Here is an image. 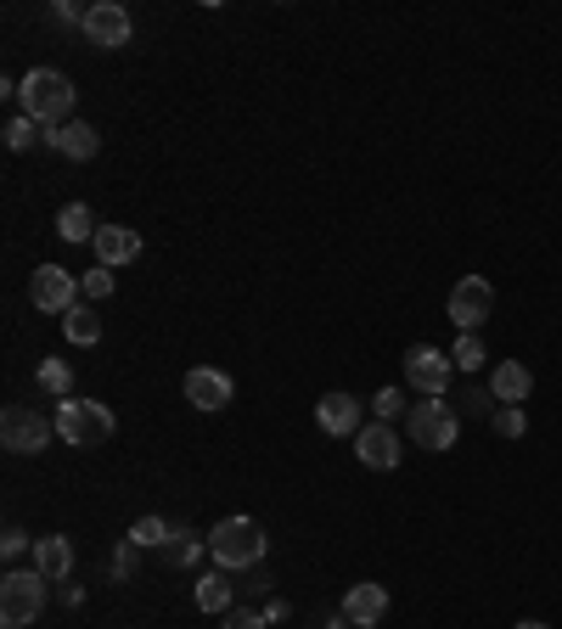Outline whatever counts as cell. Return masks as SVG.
<instances>
[{
	"instance_id": "cell-1",
	"label": "cell",
	"mask_w": 562,
	"mask_h": 629,
	"mask_svg": "<svg viewBox=\"0 0 562 629\" xmlns=\"http://www.w3.org/2000/svg\"><path fill=\"white\" fill-rule=\"evenodd\" d=\"M18 102H23V119H34L40 130H63L74 102H79V90L63 68H29L18 85Z\"/></svg>"
},
{
	"instance_id": "cell-2",
	"label": "cell",
	"mask_w": 562,
	"mask_h": 629,
	"mask_svg": "<svg viewBox=\"0 0 562 629\" xmlns=\"http://www.w3.org/2000/svg\"><path fill=\"white\" fill-rule=\"evenodd\" d=\"M265 528L259 517H220L214 535H209V557L220 573H243V568H259L265 562Z\"/></svg>"
},
{
	"instance_id": "cell-3",
	"label": "cell",
	"mask_w": 562,
	"mask_h": 629,
	"mask_svg": "<svg viewBox=\"0 0 562 629\" xmlns=\"http://www.w3.org/2000/svg\"><path fill=\"white\" fill-rule=\"evenodd\" d=\"M52 422H57V439L63 445H74V450H102L108 439H113V411L102 405V400H57V411H52Z\"/></svg>"
},
{
	"instance_id": "cell-4",
	"label": "cell",
	"mask_w": 562,
	"mask_h": 629,
	"mask_svg": "<svg viewBox=\"0 0 562 629\" xmlns=\"http://www.w3.org/2000/svg\"><path fill=\"white\" fill-rule=\"evenodd\" d=\"M45 585H52L45 573L12 568L7 579H0V624H7V629H29L45 613Z\"/></svg>"
},
{
	"instance_id": "cell-5",
	"label": "cell",
	"mask_w": 562,
	"mask_h": 629,
	"mask_svg": "<svg viewBox=\"0 0 562 629\" xmlns=\"http://www.w3.org/2000/svg\"><path fill=\"white\" fill-rule=\"evenodd\" d=\"M405 433H411V445H416V450L445 456V450H456V439H461V416H456V405L428 400V405H411Z\"/></svg>"
},
{
	"instance_id": "cell-6",
	"label": "cell",
	"mask_w": 562,
	"mask_h": 629,
	"mask_svg": "<svg viewBox=\"0 0 562 629\" xmlns=\"http://www.w3.org/2000/svg\"><path fill=\"white\" fill-rule=\"evenodd\" d=\"M405 382H411L416 394H428V400H445V394H450V382H456V360H450V349H434V344L405 349Z\"/></svg>"
},
{
	"instance_id": "cell-7",
	"label": "cell",
	"mask_w": 562,
	"mask_h": 629,
	"mask_svg": "<svg viewBox=\"0 0 562 629\" xmlns=\"http://www.w3.org/2000/svg\"><path fill=\"white\" fill-rule=\"evenodd\" d=\"M52 433H57V422L29 411V405H12L7 416H0V445H7L12 456H40L45 445H52Z\"/></svg>"
},
{
	"instance_id": "cell-8",
	"label": "cell",
	"mask_w": 562,
	"mask_h": 629,
	"mask_svg": "<svg viewBox=\"0 0 562 629\" xmlns=\"http://www.w3.org/2000/svg\"><path fill=\"white\" fill-rule=\"evenodd\" d=\"M490 310H495V287H490L484 276H461V281L450 287V299H445V315H450L461 332H479V326L490 321Z\"/></svg>"
},
{
	"instance_id": "cell-9",
	"label": "cell",
	"mask_w": 562,
	"mask_h": 629,
	"mask_svg": "<svg viewBox=\"0 0 562 629\" xmlns=\"http://www.w3.org/2000/svg\"><path fill=\"white\" fill-rule=\"evenodd\" d=\"M29 299H34V310H45V315H68V310L79 304V281H74L63 265H34Z\"/></svg>"
},
{
	"instance_id": "cell-10",
	"label": "cell",
	"mask_w": 562,
	"mask_h": 629,
	"mask_svg": "<svg viewBox=\"0 0 562 629\" xmlns=\"http://www.w3.org/2000/svg\"><path fill=\"white\" fill-rule=\"evenodd\" d=\"M135 34L130 12L119 7V0H97V7H85V40L97 45V52H124Z\"/></svg>"
},
{
	"instance_id": "cell-11",
	"label": "cell",
	"mask_w": 562,
	"mask_h": 629,
	"mask_svg": "<svg viewBox=\"0 0 562 629\" xmlns=\"http://www.w3.org/2000/svg\"><path fill=\"white\" fill-rule=\"evenodd\" d=\"M355 456L371 472H394L400 467V433H394V422H366L355 433Z\"/></svg>"
},
{
	"instance_id": "cell-12",
	"label": "cell",
	"mask_w": 562,
	"mask_h": 629,
	"mask_svg": "<svg viewBox=\"0 0 562 629\" xmlns=\"http://www.w3.org/2000/svg\"><path fill=\"white\" fill-rule=\"evenodd\" d=\"M231 400H237V389H231L225 371H214V366L186 371V405H198V411H225Z\"/></svg>"
},
{
	"instance_id": "cell-13",
	"label": "cell",
	"mask_w": 562,
	"mask_h": 629,
	"mask_svg": "<svg viewBox=\"0 0 562 629\" xmlns=\"http://www.w3.org/2000/svg\"><path fill=\"white\" fill-rule=\"evenodd\" d=\"M315 422L333 433V439H355V433L366 427L360 422V400L355 394H344V389H333V394H321V405H315Z\"/></svg>"
},
{
	"instance_id": "cell-14",
	"label": "cell",
	"mask_w": 562,
	"mask_h": 629,
	"mask_svg": "<svg viewBox=\"0 0 562 629\" xmlns=\"http://www.w3.org/2000/svg\"><path fill=\"white\" fill-rule=\"evenodd\" d=\"M45 147L52 153H63V158H74V164H90L102 153V135H97V124H63V130H45Z\"/></svg>"
},
{
	"instance_id": "cell-15",
	"label": "cell",
	"mask_w": 562,
	"mask_h": 629,
	"mask_svg": "<svg viewBox=\"0 0 562 629\" xmlns=\"http://www.w3.org/2000/svg\"><path fill=\"white\" fill-rule=\"evenodd\" d=\"M90 248H97V265H108V270H124V265H135V259H140V236H135L130 225H102Z\"/></svg>"
},
{
	"instance_id": "cell-16",
	"label": "cell",
	"mask_w": 562,
	"mask_h": 629,
	"mask_svg": "<svg viewBox=\"0 0 562 629\" xmlns=\"http://www.w3.org/2000/svg\"><path fill=\"white\" fill-rule=\"evenodd\" d=\"M490 394H495V405H529V394H535L529 366H524V360H501V366L490 371Z\"/></svg>"
},
{
	"instance_id": "cell-17",
	"label": "cell",
	"mask_w": 562,
	"mask_h": 629,
	"mask_svg": "<svg viewBox=\"0 0 562 629\" xmlns=\"http://www.w3.org/2000/svg\"><path fill=\"white\" fill-rule=\"evenodd\" d=\"M34 573H45L57 585V579L74 573V540L68 535H40L34 540Z\"/></svg>"
},
{
	"instance_id": "cell-18",
	"label": "cell",
	"mask_w": 562,
	"mask_h": 629,
	"mask_svg": "<svg viewBox=\"0 0 562 629\" xmlns=\"http://www.w3.org/2000/svg\"><path fill=\"white\" fill-rule=\"evenodd\" d=\"M383 613H389V591H383V585H349V591H344V618H349V624L371 629Z\"/></svg>"
},
{
	"instance_id": "cell-19",
	"label": "cell",
	"mask_w": 562,
	"mask_h": 629,
	"mask_svg": "<svg viewBox=\"0 0 562 629\" xmlns=\"http://www.w3.org/2000/svg\"><path fill=\"white\" fill-rule=\"evenodd\" d=\"M198 607H203V613H220V618H225L231 607H237V585H231L225 573H203V579H198Z\"/></svg>"
},
{
	"instance_id": "cell-20",
	"label": "cell",
	"mask_w": 562,
	"mask_h": 629,
	"mask_svg": "<svg viewBox=\"0 0 562 629\" xmlns=\"http://www.w3.org/2000/svg\"><path fill=\"white\" fill-rule=\"evenodd\" d=\"M63 332H68V344L90 349V344H102V315L90 310V304H74V310L63 315Z\"/></svg>"
},
{
	"instance_id": "cell-21",
	"label": "cell",
	"mask_w": 562,
	"mask_h": 629,
	"mask_svg": "<svg viewBox=\"0 0 562 629\" xmlns=\"http://www.w3.org/2000/svg\"><path fill=\"white\" fill-rule=\"evenodd\" d=\"M97 231H102V225H97V214H90L85 203H68V209L57 214V236H63V242H97Z\"/></svg>"
},
{
	"instance_id": "cell-22",
	"label": "cell",
	"mask_w": 562,
	"mask_h": 629,
	"mask_svg": "<svg viewBox=\"0 0 562 629\" xmlns=\"http://www.w3.org/2000/svg\"><path fill=\"white\" fill-rule=\"evenodd\" d=\"M164 551H169V568H192V562H198V557L209 551V540H198L192 528H175Z\"/></svg>"
},
{
	"instance_id": "cell-23",
	"label": "cell",
	"mask_w": 562,
	"mask_h": 629,
	"mask_svg": "<svg viewBox=\"0 0 562 629\" xmlns=\"http://www.w3.org/2000/svg\"><path fill=\"white\" fill-rule=\"evenodd\" d=\"M40 389L52 394V400H68V389H74V366L68 360H40Z\"/></svg>"
},
{
	"instance_id": "cell-24",
	"label": "cell",
	"mask_w": 562,
	"mask_h": 629,
	"mask_svg": "<svg viewBox=\"0 0 562 629\" xmlns=\"http://www.w3.org/2000/svg\"><path fill=\"white\" fill-rule=\"evenodd\" d=\"M169 535H175V528H169L164 517H135V523H130V540H135L140 551H158V546H169Z\"/></svg>"
},
{
	"instance_id": "cell-25",
	"label": "cell",
	"mask_w": 562,
	"mask_h": 629,
	"mask_svg": "<svg viewBox=\"0 0 562 629\" xmlns=\"http://www.w3.org/2000/svg\"><path fill=\"white\" fill-rule=\"evenodd\" d=\"M450 360H456V371H484V360H490V355H484V337H479V332H461L456 349H450Z\"/></svg>"
},
{
	"instance_id": "cell-26",
	"label": "cell",
	"mask_w": 562,
	"mask_h": 629,
	"mask_svg": "<svg viewBox=\"0 0 562 629\" xmlns=\"http://www.w3.org/2000/svg\"><path fill=\"white\" fill-rule=\"evenodd\" d=\"M490 427L501 433V439H524L529 416H524V405H495V411H490Z\"/></svg>"
},
{
	"instance_id": "cell-27",
	"label": "cell",
	"mask_w": 562,
	"mask_h": 629,
	"mask_svg": "<svg viewBox=\"0 0 562 629\" xmlns=\"http://www.w3.org/2000/svg\"><path fill=\"white\" fill-rule=\"evenodd\" d=\"M34 141H45V130H40L34 119H12V124H7V147H12V153H29Z\"/></svg>"
},
{
	"instance_id": "cell-28",
	"label": "cell",
	"mask_w": 562,
	"mask_h": 629,
	"mask_svg": "<svg viewBox=\"0 0 562 629\" xmlns=\"http://www.w3.org/2000/svg\"><path fill=\"white\" fill-rule=\"evenodd\" d=\"M79 293H85V299H97V304H102V299H113V270H108V265H97V270H85V281H79Z\"/></svg>"
},
{
	"instance_id": "cell-29",
	"label": "cell",
	"mask_w": 562,
	"mask_h": 629,
	"mask_svg": "<svg viewBox=\"0 0 562 629\" xmlns=\"http://www.w3.org/2000/svg\"><path fill=\"white\" fill-rule=\"evenodd\" d=\"M371 411H378V422L411 416V411H405V394H400V389H378V400H371Z\"/></svg>"
},
{
	"instance_id": "cell-30",
	"label": "cell",
	"mask_w": 562,
	"mask_h": 629,
	"mask_svg": "<svg viewBox=\"0 0 562 629\" xmlns=\"http://www.w3.org/2000/svg\"><path fill=\"white\" fill-rule=\"evenodd\" d=\"M23 551H34V540H29V535H23V528L12 523V528H7V535H0V557H7V562H18Z\"/></svg>"
},
{
	"instance_id": "cell-31",
	"label": "cell",
	"mask_w": 562,
	"mask_h": 629,
	"mask_svg": "<svg viewBox=\"0 0 562 629\" xmlns=\"http://www.w3.org/2000/svg\"><path fill=\"white\" fill-rule=\"evenodd\" d=\"M135 568H140V546H135V540H130V535H124V546H119V551H113V573H119V579H130V573H135Z\"/></svg>"
},
{
	"instance_id": "cell-32",
	"label": "cell",
	"mask_w": 562,
	"mask_h": 629,
	"mask_svg": "<svg viewBox=\"0 0 562 629\" xmlns=\"http://www.w3.org/2000/svg\"><path fill=\"white\" fill-rule=\"evenodd\" d=\"M265 624H270V618H265L259 607H231V613H225V629H265Z\"/></svg>"
},
{
	"instance_id": "cell-33",
	"label": "cell",
	"mask_w": 562,
	"mask_h": 629,
	"mask_svg": "<svg viewBox=\"0 0 562 629\" xmlns=\"http://www.w3.org/2000/svg\"><path fill=\"white\" fill-rule=\"evenodd\" d=\"M52 18H57V23H79V29H85V12H79V7H68V0H57Z\"/></svg>"
},
{
	"instance_id": "cell-34",
	"label": "cell",
	"mask_w": 562,
	"mask_h": 629,
	"mask_svg": "<svg viewBox=\"0 0 562 629\" xmlns=\"http://www.w3.org/2000/svg\"><path fill=\"white\" fill-rule=\"evenodd\" d=\"M512 629H551V624H540V618H524V624H512Z\"/></svg>"
},
{
	"instance_id": "cell-35",
	"label": "cell",
	"mask_w": 562,
	"mask_h": 629,
	"mask_svg": "<svg viewBox=\"0 0 562 629\" xmlns=\"http://www.w3.org/2000/svg\"><path fill=\"white\" fill-rule=\"evenodd\" d=\"M349 629H360V624H349Z\"/></svg>"
}]
</instances>
